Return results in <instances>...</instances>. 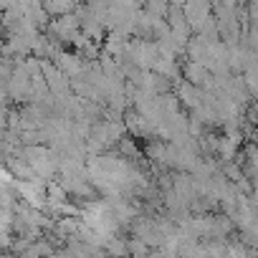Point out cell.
<instances>
[{
	"label": "cell",
	"instance_id": "6da1fadb",
	"mask_svg": "<svg viewBox=\"0 0 258 258\" xmlns=\"http://www.w3.org/2000/svg\"><path fill=\"white\" fill-rule=\"evenodd\" d=\"M8 114H11V109H6V106H0V135L8 129Z\"/></svg>",
	"mask_w": 258,
	"mask_h": 258
}]
</instances>
